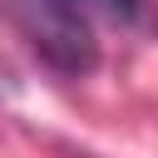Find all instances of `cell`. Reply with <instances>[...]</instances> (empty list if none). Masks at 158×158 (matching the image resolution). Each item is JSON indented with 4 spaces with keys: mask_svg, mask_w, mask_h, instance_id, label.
Here are the masks:
<instances>
[{
    "mask_svg": "<svg viewBox=\"0 0 158 158\" xmlns=\"http://www.w3.org/2000/svg\"><path fill=\"white\" fill-rule=\"evenodd\" d=\"M69 10H79L84 20H94V15H109V20H133L138 15V5L133 0H64Z\"/></svg>",
    "mask_w": 158,
    "mask_h": 158,
    "instance_id": "obj_2",
    "label": "cell"
},
{
    "mask_svg": "<svg viewBox=\"0 0 158 158\" xmlns=\"http://www.w3.org/2000/svg\"><path fill=\"white\" fill-rule=\"evenodd\" d=\"M20 25L30 35V44L64 74H89L99 59L94 44V25L69 10L64 0H20Z\"/></svg>",
    "mask_w": 158,
    "mask_h": 158,
    "instance_id": "obj_1",
    "label": "cell"
}]
</instances>
